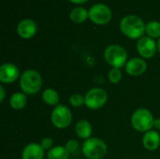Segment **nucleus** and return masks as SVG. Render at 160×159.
Instances as JSON below:
<instances>
[{"label": "nucleus", "mask_w": 160, "mask_h": 159, "mask_svg": "<svg viewBox=\"0 0 160 159\" xmlns=\"http://www.w3.org/2000/svg\"><path fill=\"white\" fill-rule=\"evenodd\" d=\"M145 24L137 15H127L120 22V29L122 33L129 38H141L145 32Z\"/></svg>", "instance_id": "1"}, {"label": "nucleus", "mask_w": 160, "mask_h": 159, "mask_svg": "<svg viewBox=\"0 0 160 159\" xmlns=\"http://www.w3.org/2000/svg\"><path fill=\"white\" fill-rule=\"evenodd\" d=\"M20 87L24 94L36 95L42 87L41 75L35 69H27L20 77Z\"/></svg>", "instance_id": "2"}, {"label": "nucleus", "mask_w": 160, "mask_h": 159, "mask_svg": "<svg viewBox=\"0 0 160 159\" xmlns=\"http://www.w3.org/2000/svg\"><path fill=\"white\" fill-rule=\"evenodd\" d=\"M82 150L87 159H102L107 154L108 147L101 139L90 138L83 142Z\"/></svg>", "instance_id": "3"}, {"label": "nucleus", "mask_w": 160, "mask_h": 159, "mask_svg": "<svg viewBox=\"0 0 160 159\" xmlns=\"http://www.w3.org/2000/svg\"><path fill=\"white\" fill-rule=\"evenodd\" d=\"M155 118L147 109H138L131 116V125L139 132H148L154 127Z\"/></svg>", "instance_id": "4"}, {"label": "nucleus", "mask_w": 160, "mask_h": 159, "mask_svg": "<svg viewBox=\"0 0 160 159\" xmlns=\"http://www.w3.org/2000/svg\"><path fill=\"white\" fill-rule=\"evenodd\" d=\"M105 61L112 67L120 68L128 62V52L120 45H110L104 52Z\"/></svg>", "instance_id": "5"}, {"label": "nucleus", "mask_w": 160, "mask_h": 159, "mask_svg": "<svg viewBox=\"0 0 160 159\" xmlns=\"http://www.w3.org/2000/svg\"><path fill=\"white\" fill-rule=\"evenodd\" d=\"M51 121L55 127L64 129L71 124L72 113L67 106L58 104L53 108L52 112Z\"/></svg>", "instance_id": "6"}, {"label": "nucleus", "mask_w": 160, "mask_h": 159, "mask_svg": "<svg viewBox=\"0 0 160 159\" xmlns=\"http://www.w3.org/2000/svg\"><path fill=\"white\" fill-rule=\"evenodd\" d=\"M85 103L84 105L90 110H98L102 108L107 100H108V94L107 92L99 87H95L90 89L86 95L84 96Z\"/></svg>", "instance_id": "7"}, {"label": "nucleus", "mask_w": 160, "mask_h": 159, "mask_svg": "<svg viewBox=\"0 0 160 159\" xmlns=\"http://www.w3.org/2000/svg\"><path fill=\"white\" fill-rule=\"evenodd\" d=\"M89 12L90 20L97 24H105L112 19L111 8L104 4H96L91 7Z\"/></svg>", "instance_id": "8"}, {"label": "nucleus", "mask_w": 160, "mask_h": 159, "mask_svg": "<svg viewBox=\"0 0 160 159\" xmlns=\"http://www.w3.org/2000/svg\"><path fill=\"white\" fill-rule=\"evenodd\" d=\"M137 50L140 55L143 58H152L158 50L156 41L150 37H142L137 43Z\"/></svg>", "instance_id": "9"}, {"label": "nucleus", "mask_w": 160, "mask_h": 159, "mask_svg": "<svg viewBox=\"0 0 160 159\" xmlns=\"http://www.w3.org/2000/svg\"><path fill=\"white\" fill-rule=\"evenodd\" d=\"M20 75L17 66L11 63H5L0 67V82L3 83H11L15 82Z\"/></svg>", "instance_id": "10"}, {"label": "nucleus", "mask_w": 160, "mask_h": 159, "mask_svg": "<svg viewBox=\"0 0 160 159\" xmlns=\"http://www.w3.org/2000/svg\"><path fill=\"white\" fill-rule=\"evenodd\" d=\"M147 69V64L142 58L135 57L128 60L126 64V72L132 77L142 75Z\"/></svg>", "instance_id": "11"}, {"label": "nucleus", "mask_w": 160, "mask_h": 159, "mask_svg": "<svg viewBox=\"0 0 160 159\" xmlns=\"http://www.w3.org/2000/svg\"><path fill=\"white\" fill-rule=\"evenodd\" d=\"M37 29H38V26L36 22L30 19L22 20L17 26V31H18L19 36L25 39H28L34 37L35 34L37 33Z\"/></svg>", "instance_id": "12"}, {"label": "nucleus", "mask_w": 160, "mask_h": 159, "mask_svg": "<svg viewBox=\"0 0 160 159\" xmlns=\"http://www.w3.org/2000/svg\"><path fill=\"white\" fill-rule=\"evenodd\" d=\"M44 150L36 142L28 143L22 150V159H43Z\"/></svg>", "instance_id": "13"}, {"label": "nucleus", "mask_w": 160, "mask_h": 159, "mask_svg": "<svg viewBox=\"0 0 160 159\" xmlns=\"http://www.w3.org/2000/svg\"><path fill=\"white\" fill-rule=\"evenodd\" d=\"M143 147L148 151H155L160 145V135L158 130H150L146 132L142 138Z\"/></svg>", "instance_id": "14"}, {"label": "nucleus", "mask_w": 160, "mask_h": 159, "mask_svg": "<svg viewBox=\"0 0 160 159\" xmlns=\"http://www.w3.org/2000/svg\"><path fill=\"white\" fill-rule=\"evenodd\" d=\"M75 132L79 138L86 141L91 138L93 132L92 125L87 120H80L75 126Z\"/></svg>", "instance_id": "15"}, {"label": "nucleus", "mask_w": 160, "mask_h": 159, "mask_svg": "<svg viewBox=\"0 0 160 159\" xmlns=\"http://www.w3.org/2000/svg\"><path fill=\"white\" fill-rule=\"evenodd\" d=\"M27 97L23 92L14 93L9 98V105L14 110H22L26 106Z\"/></svg>", "instance_id": "16"}, {"label": "nucleus", "mask_w": 160, "mask_h": 159, "mask_svg": "<svg viewBox=\"0 0 160 159\" xmlns=\"http://www.w3.org/2000/svg\"><path fill=\"white\" fill-rule=\"evenodd\" d=\"M42 101L50 106H57L59 103V95L52 88H47L42 92Z\"/></svg>", "instance_id": "17"}, {"label": "nucleus", "mask_w": 160, "mask_h": 159, "mask_svg": "<svg viewBox=\"0 0 160 159\" xmlns=\"http://www.w3.org/2000/svg\"><path fill=\"white\" fill-rule=\"evenodd\" d=\"M69 152L65 146H54L48 151L47 158L48 159H68Z\"/></svg>", "instance_id": "18"}, {"label": "nucleus", "mask_w": 160, "mask_h": 159, "mask_svg": "<svg viewBox=\"0 0 160 159\" xmlns=\"http://www.w3.org/2000/svg\"><path fill=\"white\" fill-rule=\"evenodd\" d=\"M69 17L72 22L81 23L83 22L87 19V17H89V12L82 7H77L71 10Z\"/></svg>", "instance_id": "19"}, {"label": "nucleus", "mask_w": 160, "mask_h": 159, "mask_svg": "<svg viewBox=\"0 0 160 159\" xmlns=\"http://www.w3.org/2000/svg\"><path fill=\"white\" fill-rule=\"evenodd\" d=\"M145 32L150 37H160V22H150L145 26Z\"/></svg>", "instance_id": "20"}, {"label": "nucleus", "mask_w": 160, "mask_h": 159, "mask_svg": "<svg viewBox=\"0 0 160 159\" xmlns=\"http://www.w3.org/2000/svg\"><path fill=\"white\" fill-rule=\"evenodd\" d=\"M108 78H109V81L112 82V83H118L121 80H122V72H121V69L120 68H117V67H112L110 69L109 73H108Z\"/></svg>", "instance_id": "21"}, {"label": "nucleus", "mask_w": 160, "mask_h": 159, "mask_svg": "<svg viewBox=\"0 0 160 159\" xmlns=\"http://www.w3.org/2000/svg\"><path fill=\"white\" fill-rule=\"evenodd\" d=\"M69 103L74 108H80L85 103L84 97L80 94H73L69 97Z\"/></svg>", "instance_id": "22"}, {"label": "nucleus", "mask_w": 160, "mask_h": 159, "mask_svg": "<svg viewBox=\"0 0 160 159\" xmlns=\"http://www.w3.org/2000/svg\"><path fill=\"white\" fill-rule=\"evenodd\" d=\"M79 146H80L79 145V142L76 140H69V141L67 142V143L65 145V147L68 149V151L69 152V154L76 153L79 150Z\"/></svg>", "instance_id": "23"}, {"label": "nucleus", "mask_w": 160, "mask_h": 159, "mask_svg": "<svg viewBox=\"0 0 160 159\" xmlns=\"http://www.w3.org/2000/svg\"><path fill=\"white\" fill-rule=\"evenodd\" d=\"M40 146L43 148V150H51L53 146V141L51 138H44L40 142Z\"/></svg>", "instance_id": "24"}, {"label": "nucleus", "mask_w": 160, "mask_h": 159, "mask_svg": "<svg viewBox=\"0 0 160 159\" xmlns=\"http://www.w3.org/2000/svg\"><path fill=\"white\" fill-rule=\"evenodd\" d=\"M5 97H6L5 88L3 87V85H1V86H0V102H1V103L5 100Z\"/></svg>", "instance_id": "25"}, {"label": "nucleus", "mask_w": 160, "mask_h": 159, "mask_svg": "<svg viewBox=\"0 0 160 159\" xmlns=\"http://www.w3.org/2000/svg\"><path fill=\"white\" fill-rule=\"evenodd\" d=\"M154 128H156L157 130H160V118L155 119V122H154Z\"/></svg>", "instance_id": "26"}, {"label": "nucleus", "mask_w": 160, "mask_h": 159, "mask_svg": "<svg viewBox=\"0 0 160 159\" xmlns=\"http://www.w3.org/2000/svg\"><path fill=\"white\" fill-rule=\"evenodd\" d=\"M70 1L72 3H75V4H82V3H85L88 0H70Z\"/></svg>", "instance_id": "27"}, {"label": "nucleus", "mask_w": 160, "mask_h": 159, "mask_svg": "<svg viewBox=\"0 0 160 159\" xmlns=\"http://www.w3.org/2000/svg\"><path fill=\"white\" fill-rule=\"evenodd\" d=\"M158 52H160V37L159 39H158Z\"/></svg>", "instance_id": "28"}]
</instances>
